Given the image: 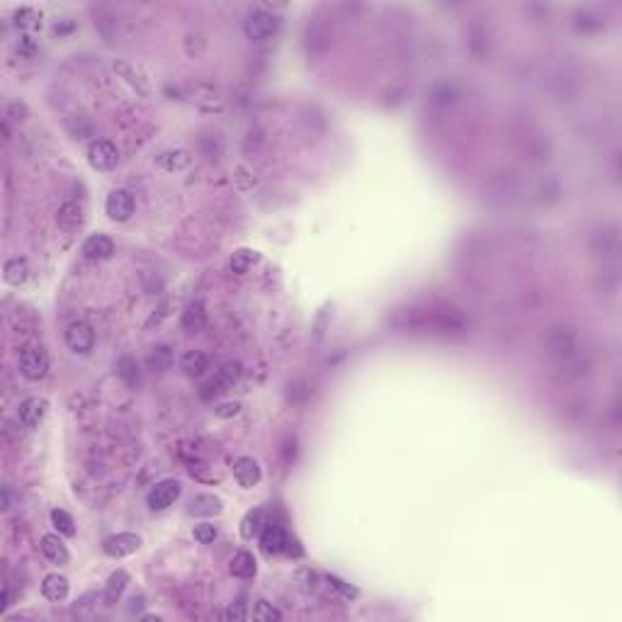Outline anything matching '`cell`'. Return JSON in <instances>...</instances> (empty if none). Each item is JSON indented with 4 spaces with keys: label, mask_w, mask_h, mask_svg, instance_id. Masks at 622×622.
Returning <instances> with one entry per match:
<instances>
[{
    "label": "cell",
    "mask_w": 622,
    "mask_h": 622,
    "mask_svg": "<svg viewBox=\"0 0 622 622\" xmlns=\"http://www.w3.org/2000/svg\"><path fill=\"white\" fill-rule=\"evenodd\" d=\"M523 195V183L515 173L510 170H501V173H494L488 180H484L481 185V200L486 207L491 209H510L515 202Z\"/></svg>",
    "instance_id": "1"
},
{
    "label": "cell",
    "mask_w": 622,
    "mask_h": 622,
    "mask_svg": "<svg viewBox=\"0 0 622 622\" xmlns=\"http://www.w3.org/2000/svg\"><path fill=\"white\" fill-rule=\"evenodd\" d=\"M542 348H545V355L550 357V360L561 362V365H566L569 360L579 357V340H576L574 331L564 329V326L552 329L550 333H547Z\"/></svg>",
    "instance_id": "2"
},
{
    "label": "cell",
    "mask_w": 622,
    "mask_h": 622,
    "mask_svg": "<svg viewBox=\"0 0 622 622\" xmlns=\"http://www.w3.org/2000/svg\"><path fill=\"white\" fill-rule=\"evenodd\" d=\"M20 372L32 382H39L49 375V357L39 345H27L20 350Z\"/></svg>",
    "instance_id": "3"
},
{
    "label": "cell",
    "mask_w": 622,
    "mask_h": 622,
    "mask_svg": "<svg viewBox=\"0 0 622 622\" xmlns=\"http://www.w3.org/2000/svg\"><path fill=\"white\" fill-rule=\"evenodd\" d=\"M243 30H246V37L253 41H265L270 39V37L278 32V17L270 15V12H265L262 8H256V10L248 12L246 17V25H243Z\"/></svg>",
    "instance_id": "4"
},
{
    "label": "cell",
    "mask_w": 622,
    "mask_h": 622,
    "mask_svg": "<svg viewBox=\"0 0 622 622\" xmlns=\"http://www.w3.org/2000/svg\"><path fill=\"white\" fill-rule=\"evenodd\" d=\"M180 494H183V484L178 479H163V481H158L151 488L146 501H149V506L154 510H163L180 499Z\"/></svg>",
    "instance_id": "5"
},
{
    "label": "cell",
    "mask_w": 622,
    "mask_h": 622,
    "mask_svg": "<svg viewBox=\"0 0 622 622\" xmlns=\"http://www.w3.org/2000/svg\"><path fill=\"white\" fill-rule=\"evenodd\" d=\"M87 160L95 170H112L119 163V151L112 141L98 139L87 146Z\"/></svg>",
    "instance_id": "6"
},
{
    "label": "cell",
    "mask_w": 622,
    "mask_h": 622,
    "mask_svg": "<svg viewBox=\"0 0 622 622\" xmlns=\"http://www.w3.org/2000/svg\"><path fill=\"white\" fill-rule=\"evenodd\" d=\"M134 197L127 190H112L105 202V211L112 221H129L134 214Z\"/></svg>",
    "instance_id": "7"
},
{
    "label": "cell",
    "mask_w": 622,
    "mask_h": 622,
    "mask_svg": "<svg viewBox=\"0 0 622 622\" xmlns=\"http://www.w3.org/2000/svg\"><path fill=\"white\" fill-rule=\"evenodd\" d=\"M66 345L73 353H90L95 345V331L85 321H76L66 329Z\"/></svg>",
    "instance_id": "8"
},
{
    "label": "cell",
    "mask_w": 622,
    "mask_h": 622,
    "mask_svg": "<svg viewBox=\"0 0 622 622\" xmlns=\"http://www.w3.org/2000/svg\"><path fill=\"white\" fill-rule=\"evenodd\" d=\"M141 547V537L134 535V532H119V535H112L105 540L103 550L107 557H114V559H119V557H129V554H134L136 550Z\"/></svg>",
    "instance_id": "9"
},
{
    "label": "cell",
    "mask_w": 622,
    "mask_h": 622,
    "mask_svg": "<svg viewBox=\"0 0 622 622\" xmlns=\"http://www.w3.org/2000/svg\"><path fill=\"white\" fill-rule=\"evenodd\" d=\"M17 416H20L22 426L25 428H37L44 416H47V399H41V396H30L25 402L20 404L17 408Z\"/></svg>",
    "instance_id": "10"
},
{
    "label": "cell",
    "mask_w": 622,
    "mask_h": 622,
    "mask_svg": "<svg viewBox=\"0 0 622 622\" xmlns=\"http://www.w3.org/2000/svg\"><path fill=\"white\" fill-rule=\"evenodd\" d=\"M260 542H262V550L268 552V554H280V552H287L289 535L284 532L282 525L265 523V528L260 532Z\"/></svg>",
    "instance_id": "11"
},
{
    "label": "cell",
    "mask_w": 622,
    "mask_h": 622,
    "mask_svg": "<svg viewBox=\"0 0 622 622\" xmlns=\"http://www.w3.org/2000/svg\"><path fill=\"white\" fill-rule=\"evenodd\" d=\"M56 224L61 231L66 234H76L78 229L83 227V207L78 202H63L59 207V214H56Z\"/></svg>",
    "instance_id": "12"
},
{
    "label": "cell",
    "mask_w": 622,
    "mask_h": 622,
    "mask_svg": "<svg viewBox=\"0 0 622 622\" xmlns=\"http://www.w3.org/2000/svg\"><path fill=\"white\" fill-rule=\"evenodd\" d=\"M83 253L90 260H105V258H110L114 253V243L105 234H93V236H87L83 241Z\"/></svg>",
    "instance_id": "13"
},
{
    "label": "cell",
    "mask_w": 622,
    "mask_h": 622,
    "mask_svg": "<svg viewBox=\"0 0 622 622\" xmlns=\"http://www.w3.org/2000/svg\"><path fill=\"white\" fill-rule=\"evenodd\" d=\"M234 477L243 488H251L260 481V467L253 457H238L234 462Z\"/></svg>",
    "instance_id": "14"
},
{
    "label": "cell",
    "mask_w": 622,
    "mask_h": 622,
    "mask_svg": "<svg viewBox=\"0 0 622 622\" xmlns=\"http://www.w3.org/2000/svg\"><path fill=\"white\" fill-rule=\"evenodd\" d=\"M41 593L44 598L52 603H59L68 596V579L61 574H49L44 576V581H41Z\"/></svg>",
    "instance_id": "15"
},
{
    "label": "cell",
    "mask_w": 622,
    "mask_h": 622,
    "mask_svg": "<svg viewBox=\"0 0 622 622\" xmlns=\"http://www.w3.org/2000/svg\"><path fill=\"white\" fill-rule=\"evenodd\" d=\"M41 552H44V557H47L52 564H66V561L71 559V557H68L66 545L59 540V535H44L41 537Z\"/></svg>",
    "instance_id": "16"
},
{
    "label": "cell",
    "mask_w": 622,
    "mask_h": 622,
    "mask_svg": "<svg viewBox=\"0 0 622 622\" xmlns=\"http://www.w3.org/2000/svg\"><path fill=\"white\" fill-rule=\"evenodd\" d=\"M3 278H6V282L12 284V287L25 284V280L30 278V265H27V260H22V258H10V260L6 262V268H3Z\"/></svg>",
    "instance_id": "17"
},
{
    "label": "cell",
    "mask_w": 622,
    "mask_h": 622,
    "mask_svg": "<svg viewBox=\"0 0 622 622\" xmlns=\"http://www.w3.org/2000/svg\"><path fill=\"white\" fill-rule=\"evenodd\" d=\"M114 73H119V76L124 78V81L129 83V85L134 87L136 93L139 95H144V98H149L151 95V87H149V83L144 81V78L139 76V73L134 71V68L129 66V63H124V61H114Z\"/></svg>",
    "instance_id": "18"
},
{
    "label": "cell",
    "mask_w": 622,
    "mask_h": 622,
    "mask_svg": "<svg viewBox=\"0 0 622 622\" xmlns=\"http://www.w3.org/2000/svg\"><path fill=\"white\" fill-rule=\"evenodd\" d=\"M207 324V311H205V304L202 302H192L190 307L183 311V326H185V331H190V333H197V331H202Z\"/></svg>",
    "instance_id": "19"
},
{
    "label": "cell",
    "mask_w": 622,
    "mask_h": 622,
    "mask_svg": "<svg viewBox=\"0 0 622 622\" xmlns=\"http://www.w3.org/2000/svg\"><path fill=\"white\" fill-rule=\"evenodd\" d=\"M180 367L187 377H202L207 370V355L200 353V350H187V353L183 355Z\"/></svg>",
    "instance_id": "20"
},
{
    "label": "cell",
    "mask_w": 622,
    "mask_h": 622,
    "mask_svg": "<svg viewBox=\"0 0 622 622\" xmlns=\"http://www.w3.org/2000/svg\"><path fill=\"white\" fill-rule=\"evenodd\" d=\"M127 583H129V574L127 571H114L112 576H110V581H107V586H105V603H107V605H112V603H117L119 598H122V593H124V588H127Z\"/></svg>",
    "instance_id": "21"
},
{
    "label": "cell",
    "mask_w": 622,
    "mask_h": 622,
    "mask_svg": "<svg viewBox=\"0 0 622 622\" xmlns=\"http://www.w3.org/2000/svg\"><path fill=\"white\" fill-rule=\"evenodd\" d=\"M221 499H216V496L211 494H202L197 496V499H192V506H190V513L192 515H216L221 513Z\"/></svg>",
    "instance_id": "22"
},
{
    "label": "cell",
    "mask_w": 622,
    "mask_h": 622,
    "mask_svg": "<svg viewBox=\"0 0 622 622\" xmlns=\"http://www.w3.org/2000/svg\"><path fill=\"white\" fill-rule=\"evenodd\" d=\"M146 362H149V370L165 372L170 365H173V353H170L168 345H156V348L149 353V357H146Z\"/></svg>",
    "instance_id": "23"
},
{
    "label": "cell",
    "mask_w": 622,
    "mask_h": 622,
    "mask_svg": "<svg viewBox=\"0 0 622 622\" xmlns=\"http://www.w3.org/2000/svg\"><path fill=\"white\" fill-rule=\"evenodd\" d=\"M262 528H265V513H262L260 508L251 510L241 523V535L246 537V540H253V537L260 535Z\"/></svg>",
    "instance_id": "24"
},
{
    "label": "cell",
    "mask_w": 622,
    "mask_h": 622,
    "mask_svg": "<svg viewBox=\"0 0 622 622\" xmlns=\"http://www.w3.org/2000/svg\"><path fill=\"white\" fill-rule=\"evenodd\" d=\"M617 246H620V241H617L615 229H612V231H598L596 236H593V251L601 253V256H615Z\"/></svg>",
    "instance_id": "25"
},
{
    "label": "cell",
    "mask_w": 622,
    "mask_h": 622,
    "mask_svg": "<svg viewBox=\"0 0 622 622\" xmlns=\"http://www.w3.org/2000/svg\"><path fill=\"white\" fill-rule=\"evenodd\" d=\"M231 574L238 576V579H251V576H256V559H253V554L238 552L231 561Z\"/></svg>",
    "instance_id": "26"
},
{
    "label": "cell",
    "mask_w": 622,
    "mask_h": 622,
    "mask_svg": "<svg viewBox=\"0 0 622 622\" xmlns=\"http://www.w3.org/2000/svg\"><path fill=\"white\" fill-rule=\"evenodd\" d=\"M253 620H260V622H278L282 620V612L268 601H258L253 605Z\"/></svg>",
    "instance_id": "27"
},
{
    "label": "cell",
    "mask_w": 622,
    "mask_h": 622,
    "mask_svg": "<svg viewBox=\"0 0 622 622\" xmlns=\"http://www.w3.org/2000/svg\"><path fill=\"white\" fill-rule=\"evenodd\" d=\"M49 515H52V523H54V528H56L59 532H61V535H66V537H73V535H76V528H73V518L66 513V510H61V508H54Z\"/></svg>",
    "instance_id": "28"
},
{
    "label": "cell",
    "mask_w": 622,
    "mask_h": 622,
    "mask_svg": "<svg viewBox=\"0 0 622 622\" xmlns=\"http://www.w3.org/2000/svg\"><path fill=\"white\" fill-rule=\"evenodd\" d=\"M15 17L17 27H22V30H34V27L41 25V12H37L34 8H20L15 12Z\"/></svg>",
    "instance_id": "29"
},
{
    "label": "cell",
    "mask_w": 622,
    "mask_h": 622,
    "mask_svg": "<svg viewBox=\"0 0 622 622\" xmlns=\"http://www.w3.org/2000/svg\"><path fill=\"white\" fill-rule=\"evenodd\" d=\"M190 154L187 151H170V154H165L163 158H160V163L165 165L168 170H183L190 165Z\"/></svg>",
    "instance_id": "30"
},
{
    "label": "cell",
    "mask_w": 622,
    "mask_h": 622,
    "mask_svg": "<svg viewBox=\"0 0 622 622\" xmlns=\"http://www.w3.org/2000/svg\"><path fill=\"white\" fill-rule=\"evenodd\" d=\"M256 260H258L256 253H251V251H236V253H234V258H231V270H234V273H238V275H243V273H248V268H251Z\"/></svg>",
    "instance_id": "31"
},
{
    "label": "cell",
    "mask_w": 622,
    "mask_h": 622,
    "mask_svg": "<svg viewBox=\"0 0 622 622\" xmlns=\"http://www.w3.org/2000/svg\"><path fill=\"white\" fill-rule=\"evenodd\" d=\"M192 535H195V540L200 542V545H211V542L216 540V528L209 523H200V525H195V532H192Z\"/></svg>",
    "instance_id": "32"
},
{
    "label": "cell",
    "mask_w": 622,
    "mask_h": 622,
    "mask_svg": "<svg viewBox=\"0 0 622 622\" xmlns=\"http://www.w3.org/2000/svg\"><path fill=\"white\" fill-rule=\"evenodd\" d=\"M117 370H119V375L129 382V384H136V382H139V375H136V362L132 360V357H122V360L117 362Z\"/></svg>",
    "instance_id": "33"
},
{
    "label": "cell",
    "mask_w": 622,
    "mask_h": 622,
    "mask_svg": "<svg viewBox=\"0 0 622 622\" xmlns=\"http://www.w3.org/2000/svg\"><path fill=\"white\" fill-rule=\"evenodd\" d=\"M214 413L219 418H234L241 413V404L238 402H227V404H219V406L214 408Z\"/></svg>",
    "instance_id": "34"
},
{
    "label": "cell",
    "mask_w": 622,
    "mask_h": 622,
    "mask_svg": "<svg viewBox=\"0 0 622 622\" xmlns=\"http://www.w3.org/2000/svg\"><path fill=\"white\" fill-rule=\"evenodd\" d=\"M185 49H187V54H190V56H200L202 49H205V41H202L200 34H187Z\"/></svg>",
    "instance_id": "35"
},
{
    "label": "cell",
    "mask_w": 622,
    "mask_h": 622,
    "mask_svg": "<svg viewBox=\"0 0 622 622\" xmlns=\"http://www.w3.org/2000/svg\"><path fill=\"white\" fill-rule=\"evenodd\" d=\"M20 52L25 54V56H32V54L37 52V47H34V41H32V37H22L20 39Z\"/></svg>",
    "instance_id": "36"
},
{
    "label": "cell",
    "mask_w": 622,
    "mask_h": 622,
    "mask_svg": "<svg viewBox=\"0 0 622 622\" xmlns=\"http://www.w3.org/2000/svg\"><path fill=\"white\" fill-rule=\"evenodd\" d=\"M3 508H10V494H8V488H3Z\"/></svg>",
    "instance_id": "37"
}]
</instances>
